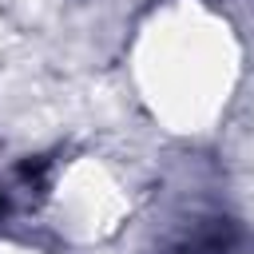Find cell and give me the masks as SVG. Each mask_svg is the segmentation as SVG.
<instances>
[{"instance_id": "obj_1", "label": "cell", "mask_w": 254, "mask_h": 254, "mask_svg": "<svg viewBox=\"0 0 254 254\" xmlns=\"http://www.w3.org/2000/svg\"><path fill=\"white\" fill-rule=\"evenodd\" d=\"M131 87L143 111L171 135H210L234 103L242 44L206 0H159L131 40Z\"/></svg>"}, {"instance_id": "obj_2", "label": "cell", "mask_w": 254, "mask_h": 254, "mask_svg": "<svg viewBox=\"0 0 254 254\" xmlns=\"http://www.w3.org/2000/svg\"><path fill=\"white\" fill-rule=\"evenodd\" d=\"M44 206L48 222L64 242L99 246L115 238L135 214V190L123 167L111 163L107 155H71L56 171Z\"/></svg>"}, {"instance_id": "obj_3", "label": "cell", "mask_w": 254, "mask_h": 254, "mask_svg": "<svg viewBox=\"0 0 254 254\" xmlns=\"http://www.w3.org/2000/svg\"><path fill=\"white\" fill-rule=\"evenodd\" d=\"M0 254H52V250L32 246V242H0Z\"/></svg>"}, {"instance_id": "obj_4", "label": "cell", "mask_w": 254, "mask_h": 254, "mask_svg": "<svg viewBox=\"0 0 254 254\" xmlns=\"http://www.w3.org/2000/svg\"><path fill=\"white\" fill-rule=\"evenodd\" d=\"M8 40H12V24H8V16L0 12V56H4V48H8Z\"/></svg>"}]
</instances>
